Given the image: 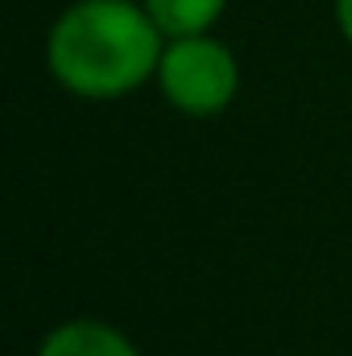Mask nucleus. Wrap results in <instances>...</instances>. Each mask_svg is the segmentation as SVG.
<instances>
[{
	"mask_svg": "<svg viewBox=\"0 0 352 356\" xmlns=\"http://www.w3.org/2000/svg\"><path fill=\"white\" fill-rule=\"evenodd\" d=\"M162 29L145 4L133 0H79L46 42L54 79L83 99H112L137 91L162 63Z\"/></svg>",
	"mask_w": 352,
	"mask_h": 356,
	"instance_id": "1",
	"label": "nucleus"
},
{
	"mask_svg": "<svg viewBox=\"0 0 352 356\" xmlns=\"http://www.w3.org/2000/svg\"><path fill=\"white\" fill-rule=\"evenodd\" d=\"M154 79L178 112L216 116L232 104L241 71L224 42H216L207 33H191V38H170Z\"/></svg>",
	"mask_w": 352,
	"mask_h": 356,
	"instance_id": "2",
	"label": "nucleus"
},
{
	"mask_svg": "<svg viewBox=\"0 0 352 356\" xmlns=\"http://www.w3.org/2000/svg\"><path fill=\"white\" fill-rule=\"evenodd\" d=\"M38 356H137V348L129 344V336H120L108 323L71 319V323H58L42 340Z\"/></svg>",
	"mask_w": 352,
	"mask_h": 356,
	"instance_id": "3",
	"label": "nucleus"
},
{
	"mask_svg": "<svg viewBox=\"0 0 352 356\" xmlns=\"http://www.w3.org/2000/svg\"><path fill=\"white\" fill-rule=\"evenodd\" d=\"M228 0H145L150 17L158 21V29L166 38H191V33H207Z\"/></svg>",
	"mask_w": 352,
	"mask_h": 356,
	"instance_id": "4",
	"label": "nucleus"
},
{
	"mask_svg": "<svg viewBox=\"0 0 352 356\" xmlns=\"http://www.w3.org/2000/svg\"><path fill=\"white\" fill-rule=\"evenodd\" d=\"M336 17H340V29H344V38L352 46V0H336Z\"/></svg>",
	"mask_w": 352,
	"mask_h": 356,
	"instance_id": "5",
	"label": "nucleus"
}]
</instances>
